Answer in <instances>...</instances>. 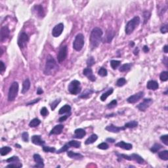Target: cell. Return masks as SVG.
Masks as SVG:
<instances>
[{
  "instance_id": "6da1fadb",
  "label": "cell",
  "mask_w": 168,
  "mask_h": 168,
  "mask_svg": "<svg viewBox=\"0 0 168 168\" xmlns=\"http://www.w3.org/2000/svg\"><path fill=\"white\" fill-rule=\"evenodd\" d=\"M103 34V30L100 28L96 27L93 29L90 36V43L92 49H95L99 45Z\"/></svg>"
},
{
  "instance_id": "7a4b0ae2",
  "label": "cell",
  "mask_w": 168,
  "mask_h": 168,
  "mask_svg": "<svg viewBox=\"0 0 168 168\" xmlns=\"http://www.w3.org/2000/svg\"><path fill=\"white\" fill-rule=\"evenodd\" d=\"M59 70V66L55 59L51 55H48L45 67L44 74L47 76L55 74Z\"/></svg>"
},
{
  "instance_id": "3957f363",
  "label": "cell",
  "mask_w": 168,
  "mask_h": 168,
  "mask_svg": "<svg viewBox=\"0 0 168 168\" xmlns=\"http://www.w3.org/2000/svg\"><path fill=\"white\" fill-rule=\"evenodd\" d=\"M140 22H141V20H140L139 16H135L133 19L130 20L125 26V33L127 35H130L135 30V29L138 26L139 24H140Z\"/></svg>"
},
{
  "instance_id": "277c9868",
  "label": "cell",
  "mask_w": 168,
  "mask_h": 168,
  "mask_svg": "<svg viewBox=\"0 0 168 168\" xmlns=\"http://www.w3.org/2000/svg\"><path fill=\"white\" fill-rule=\"evenodd\" d=\"M19 83L14 81L11 84L9 87L8 93V100L9 101H13L16 98L19 92Z\"/></svg>"
},
{
  "instance_id": "5b68a950",
  "label": "cell",
  "mask_w": 168,
  "mask_h": 168,
  "mask_svg": "<svg viewBox=\"0 0 168 168\" xmlns=\"http://www.w3.org/2000/svg\"><path fill=\"white\" fill-rule=\"evenodd\" d=\"M81 83L78 80H73L68 86V91L72 95H78L81 92Z\"/></svg>"
},
{
  "instance_id": "8992f818",
  "label": "cell",
  "mask_w": 168,
  "mask_h": 168,
  "mask_svg": "<svg viewBox=\"0 0 168 168\" xmlns=\"http://www.w3.org/2000/svg\"><path fill=\"white\" fill-rule=\"evenodd\" d=\"M84 45V36L82 33H78L73 42V48L77 51H81Z\"/></svg>"
},
{
  "instance_id": "52a82bcc",
  "label": "cell",
  "mask_w": 168,
  "mask_h": 168,
  "mask_svg": "<svg viewBox=\"0 0 168 168\" xmlns=\"http://www.w3.org/2000/svg\"><path fill=\"white\" fill-rule=\"evenodd\" d=\"M29 41V37L24 32H22L20 34L18 39V45L20 47L21 49H23V48L26 47V45H27L28 41Z\"/></svg>"
},
{
  "instance_id": "ba28073f",
  "label": "cell",
  "mask_w": 168,
  "mask_h": 168,
  "mask_svg": "<svg viewBox=\"0 0 168 168\" xmlns=\"http://www.w3.org/2000/svg\"><path fill=\"white\" fill-rule=\"evenodd\" d=\"M152 103H153V100L152 98H144L142 103L137 106V108H138L140 111L144 112L146 111V110L148 108H149Z\"/></svg>"
},
{
  "instance_id": "9c48e42d",
  "label": "cell",
  "mask_w": 168,
  "mask_h": 168,
  "mask_svg": "<svg viewBox=\"0 0 168 168\" xmlns=\"http://www.w3.org/2000/svg\"><path fill=\"white\" fill-rule=\"evenodd\" d=\"M67 54H68V47L66 45L61 47L57 55V59L59 63H61L65 60L67 57Z\"/></svg>"
},
{
  "instance_id": "30bf717a",
  "label": "cell",
  "mask_w": 168,
  "mask_h": 168,
  "mask_svg": "<svg viewBox=\"0 0 168 168\" xmlns=\"http://www.w3.org/2000/svg\"><path fill=\"white\" fill-rule=\"evenodd\" d=\"M143 96H144V92H143V91H140V92L134 94V95L130 96L129 98H127V101L129 103L133 104V103L138 102L141 98H143Z\"/></svg>"
},
{
  "instance_id": "8fae6325",
  "label": "cell",
  "mask_w": 168,
  "mask_h": 168,
  "mask_svg": "<svg viewBox=\"0 0 168 168\" xmlns=\"http://www.w3.org/2000/svg\"><path fill=\"white\" fill-rule=\"evenodd\" d=\"M64 30V24L62 23L57 24L52 30V35L55 38H58L62 34Z\"/></svg>"
},
{
  "instance_id": "7c38bea8",
  "label": "cell",
  "mask_w": 168,
  "mask_h": 168,
  "mask_svg": "<svg viewBox=\"0 0 168 168\" xmlns=\"http://www.w3.org/2000/svg\"><path fill=\"white\" fill-rule=\"evenodd\" d=\"M33 13L36 14V16L38 18H43L45 16V12L43 10V7L41 6V5H36L35 6L33 7Z\"/></svg>"
},
{
  "instance_id": "4fadbf2b",
  "label": "cell",
  "mask_w": 168,
  "mask_h": 168,
  "mask_svg": "<svg viewBox=\"0 0 168 168\" xmlns=\"http://www.w3.org/2000/svg\"><path fill=\"white\" fill-rule=\"evenodd\" d=\"M9 29L7 26H3L1 29V32H0V41L1 42L3 43V41H5V40L8 38L9 36Z\"/></svg>"
},
{
  "instance_id": "5bb4252c",
  "label": "cell",
  "mask_w": 168,
  "mask_h": 168,
  "mask_svg": "<svg viewBox=\"0 0 168 168\" xmlns=\"http://www.w3.org/2000/svg\"><path fill=\"white\" fill-rule=\"evenodd\" d=\"M83 74L84 76H86L88 79L91 81H95L96 80V77L95 76V75L93 74V70L92 69L89 67H87V68H85L83 71Z\"/></svg>"
},
{
  "instance_id": "9a60e30c",
  "label": "cell",
  "mask_w": 168,
  "mask_h": 168,
  "mask_svg": "<svg viewBox=\"0 0 168 168\" xmlns=\"http://www.w3.org/2000/svg\"><path fill=\"white\" fill-rule=\"evenodd\" d=\"M33 160L36 163L34 167H43L45 166L44 162H43V158L41 157V156L38 154H35L33 156Z\"/></svg>"
},
{
  "instance_id": "2e32d148",
  "label": "cell",
  "mask_w": 168,
  "mask_h": 168,
  "mask_svg": "<svg viewBox=\"0 0 168 168\" xmlns=\"http://www.w3.org/2000/svg\"><path fill=\"white\" fill-rule=\"evenodd\" d=\"M106 131H108L109 132H112V133H119L120 131L122 130H125V127H117L116 125H113V124H110V125H108L107 127L105 128Z\"/></svg>"
},
{
  "instance_id": "e0dca14e",
  "label": "cell",
  "mask_w": 168,
  "mask_h": 168,
  "mask_svg": "<svg viewBox=\"0 0 168 168\" xmlns=\"http://www.w3.org/2000/svg\"><path fill=\"white\" fill-rule=\"evenodd\" d=\"M115 146L121 148L122 149L126 150H129L132 149V148H133V145L131 144L125 143L124 141H120L119 143H116Z\"/></svg>"
},
{
  "instance_id": "ac0fdd59",
  "label": "cell",
  "mask_w": 168,
  "mask_h": 168,
  "mask_svg": "<svg viewBox=\"0 0 168 168\" xmlns=\"http://www.w3.org/2000/svg\"><path fill=\"white\" fill-rule=\"evenodd\" d=\"M31 141H32V143L36 145H40V146H42L45 143L43 140L41 139V136L40 135H33L31 138Z\"/></svg>"
},
{
  "instance_id": "d6986e66",
  "label": "cell",
  "mask_w": 168,
  "mask_h": 168,
  "mask_svg": "<svg viewBox=\"0 0 168 168\" xmlns=\"http://www.w3.org/2000/svg\"><path fill=\"white\" fill-rule=\"evenodd\" d=\"M86 135V131L81 128H79L74 131V135L73 137L76 139H81L83 138L84 136Z\"/></svg>"
},
{
  "instance_id": "ffe728a7",
  "label": "cell",
  "mask_w": 168,
  "mask_h": 168,
  "mask_svg": "<svg viewBox=\"0 0 168 168\" xmlns=\"http://www.w3.org/2000/svg\"><path fill=\"white\" fill-rule=\"evenodd\" d=\"M63 129V125H61V124H60V125H57L51 129V132H50L49 134H50V135H59V134L62 133V131Z\"/></svg>"
},
{
  "instance_id": "44dd1931",
  "label": "cell",
  "mask_w": 168,
  "mask_h": 168,
  "mask_svg": "<svg viewBox=\"0 0 168 168\" xmlns=\"http://www.w3.org/2000/svg\"><path fill=\"white\" fill-rule=\"evenodd\" d=\"M146 87H147L148 89L155 91L159 88L158 83L157 81H154V80H150V81H148L147 82Z\"/></svg>"
},
{
  "instance_id": "7402d4cb",
  "label": "cell",
  "mask_w": 168,
  "mask_h": 168,
  "mask_svg": "<svg viewBox=\"0 0 168 168\" xmlns=\"http://www.w3.org/2000/svg\"><path fill=\"white\" fill-rule=\"evenodd\" d=\"M67 156L68 157L74 160H81L83 158V156L79 153L72 152V151H68L67 152Z\"/></svg>"
},
{
  "instance_id": "603a6c76",
  "label": "cell",
  "mask_w": 168,
  "mask_h": 168,
  "mask_svg": "<svg viewBox=\"0 0 168 168\" xmlns=\"http://www.w3.org/2000/svg\"><path fill=\"white\" fill-rule=\"evenodd\" d=\"M129 156L131 158V160H133V161H135V162L139 163V164H143V163L145 162L144 159L141 157V156L138 155V154H132L131 155H129Z\"/></svg>"
},
{
  "instance_id": "cb8c5ba5",
  "label": "cell",
  "mask_w": 168,
  "mask_h": 168,
  "mask_svg": "<svg viewBox=\"0 0 168 168\" xmlns=\"http://www.w3.org/2000/svg\"><path fill=\"white\" fill-rule=\"evenodd\" d=\"M30 87V81L29 79H26L22 83V93L24 94L27 92Z\"/></svg>"
},
{
  "instance_id": "d4e9b609",
  "label": "cell",
  "mask_w": 168,
  "mask_h": 168,
  "mask_svg": "<svg viewBox=\"0 0 168 168\" xmlns=\"http://www.w3.org/2000/svg\"><path fill=\"white\" fill-rule=\"evenodd\" d=\"M114 35H115V33H114V31L112 29H110L109 30H108V31H107V33H106V42H107V43H110L113 38H114Z\"/></svg>"
},
{
  "instance_id": "484cf974",
  "label": "cell",
  "mask_w": 168,
  "mask_h": 168,
  "mask_svg": "<svg viewBox=\"0 0 168 168\" xmlns=\"http://www.w3.org/2000/svg\"><path fill=\"white\" fill-rule=\"evenodd\" d=\"M94 93V91L91 89H87L85 91L81 93V95L79 96V98H87L90 97L91 95H92Z\"/></svg>"
},
{
  "instance_id": "4316f807",
  "label": "cell",
  "mask_w": 168,
  "mask_h": 168,
  "mask_svg": "<svg viewBox=\"0 0 168 168\" xmlns=\"http://www.w3.org/2000/svg\"><path fill=\"white\" fill-rule=\"evenodd\" d=\"M97 139H98V136H97V135H96V134H93V135H91L89 137H88V138L86 139V142H85V144H86V145L93 144V143H95V141H97Z\"/></svg>"
},
{
  "instance_id": "83f0119b",
  "label": "cell",
  "mask_w": 168,
  "mask_h": 168,
  "mask_svg": "<svg viewBox=\"0 0 168 168\" xmlns=\"http://www.w3.org/2000/svg\"><path fill=\"white\" fill-rule=\"evenodd\" d=\"M113 91H114V89H113V88H110V89H108L106 92L104 93H103V95L100 96V100H101L102 101H105L106 98H108L110 95L112 94Z\"/></svg>"
},
{
  "instance_id": "f1b7e54d",
  "label": "cell",
  "mask_w": 168,
  "mask_h": 168,
  "mask_svg": "<svg viewBox=\"0 0 168 168\" xmlns=\"http://www.w3.org/2000/svg\"><path fill=\"white\" fill-rule=\"evenodd\" d=\"M70 110H71V106L68 105H66L63 106L62 108L59 110V114H66V113H70Z\"/></svg>"
},
{
  "instance_id": "f546056e",
  "label": "cell",
  "mask_w": 168,
  "mask_h": 168,
  "mask_svg": "<svg viewBox=\"0 0 168 168\" xmlns=\"http://www.w3.org/2000/svg\"><path fill=\"white\" fill-rule=\"evenodd\" d=\"M132 67V64L131 63H127L124 64L120 68V71L121 72H127L129 70H130V69Z\"/></svg>"
},
{
  "instance_id": "4dcf8cb0",
  "label": "cell",
  "mask_w": 168,
  "mask_h": 168,
  "mask_svg": "<svg viewBox=\"0 0 168 168\" xmlns=\"http://www.w3.org/2000/svg\"><path fill=\"white\" fill-rule=\"evenodd\" d=\"M138 125V122L137 121H131L129 122H127L125 124L124 127L126 128H135V127H137Z\"/></svg>"
},
{
  "instance_id": "1f68e13d",
  "label": "cell",
  "mask_w": 168,
  "mask_h": 168,
  "mask_svg": "<svg viewBox=\"0 0 168 168\" xmlns=\"http://www.w3.org/2000/svg\"><path fill=\"white\" fill-rule=\"evenodd\" d=\"M41 124V121L38 118H34V119L32 120L29 123V126L30 127H36L37 126L40 125Z\"/></svg>"
},
{
  "instance_id": "d6a6232c",
  "label": "cell",
  "mask_w": 168,
  "mask_h": 168,
  "mask_svg": "<svg viewBox=\"0 0 168 168\" xmlns=\"http://www.w3.org/2000/svg\"><path fill=\"white\" fill-rule=\"evenodd\" d=\"M158 156L160 159L167 161V160H168V151L163 150L162 151V152H160L158 153Z\"/></svg>"
},
{
  "instance_id": "836d02e7",
  "label": "cell",
  "mask_w": 168,
  "mask_h": 168,
  "mask_svg": "<svg viewBox=\"0 0 168 168\" xmlns=\"http://www.w3.org/2000/svg\"><path fill=\"white\" fill-rule=\"evenodd\" d=\"M12 150L11 147H9V146H4V147H2L1 148V150H0V154L2 156H5L7 154H8Z\"/></svg>"
},
{
  "instance_id": "e575fe53",
  "label": "cell",
  "mask_w": 168,
  "mask_h": 168,
  "mask_svg": "<svg viewBox=\"0 0 168 168\" xmlns=\"http://www.w3.org/2000/svg\"><path fill=\"white\" fill-rule=\"evenodd\" d=\"M162 148V146L161 144H159V143H156V144H154V145L151 147L150 150L152 152H153V153H156V152H157L158 151L160 150Z\"/></svg>"
},
{
  "instance_id": "d590c367",
  "label": "cell",
  "mask_w": 168,
  "mask_h": 168,
  "mask_svg": "<svg viewBox=\"0 0 168 168\" xmlns=\"http://www.w3.org/2000/svg\"><path fill=\"white\" fill-rule=\"evenodd\" d=\"M68 145L71 147H74L76 148H79L81 146V143L79 142V141H70V142H68Z\"/></svg>"
},
{
  "instance_id": "8d00e7d4",
  "label": "cell",
  "mask_w": 168,
  "mask_h": 168,
  "mask_svg": "<svg viewBox=\"0 0 168 168\" xmlns=\"http://www.w3.org/2000/svg\"><path fill=\"white\" fill-rule=\"evenodd\" d=\"M160 79L162 81H166L168 79V72L167 71L162 72L160 75Z\"/></svg>"
},
{
  "instance_id": "74e56055",
  "label": "cell",
  "mask_w": 168,
  "mask_h": 168,
  "mask_svg": "<svg viewBox=\"0 0 168 168\" xmlns=\"http://www.w3.org/2000/svg\"><path fill=\"white\" fill-rule=\"evenodd\" d=\"M121 62L120 60H112L110 61V65H111L112 68L113 70H116L117 67L119 66Z\"/></svg>"
},
{
  "instance_id": "f35d334b",
  "label": "cell",
  "mask_w": 168,
  "mask_h": 168,
  "mask_svg": "<svg viewBox=\"0 0 168 168\" xmlns=\"http://www.w3.org/2000/svg\"><path fill=\"white\" fill-rule=\"evenodd\" d=\"M98 74L100 76H101V77H105L108 74V72H107V70H106V68L102 67L98 70Z\"/></svg>"
},
{
  "instance_id": "ab89813d",
  "label": "cell",
  "mask_w": 168,
  "mask_h": 168,
  "mask_svg": "<svg viewBox=\"0 0 168 168\" xmlns=\"http://www.w3.org/2000/svg\"><path fill=\"white\" fill-rule=\"evenodd\" d=\"M126 79L124 78H121L120 79H117V81H116V86L117 87H122L124 86L125 83H126Z\"/></svg>"
},
{
  "instance_id": "60d3db41",
  "label": "cell",
  "mask_w": 168,
  "mask_h": 168,
  "mask_svg": "<svg viewBox=\"0 0 168 168\" xmlns=\"http://www.w3.org/2000/svg\"><path fill=\"white\" fill-rule=\"evenodd\" d=\"M6 162L8 163H15V162H20V159L18 156H12V157L9 158L7 160H6Z\"/></svg>"
},
{
  "instance_id": "b9f144b4",
  "label": "cell",
  "mask_w": 168,
  "mask_h": 168,
  "mask_svg": "<svg viewBox=\"0 0 168 168\" xmlns=\"http://www.w3.org/2000/svg\"><path fill=\"white\" fill-rule=\"evenodd\" d=\"M95 64V60L93 57H90L89 59L87 60V66L91 68Z\"/></svg>"
},
{
  "instance_id": "7bdbcfd3",
  "label": "cell",
  "mask_w": 168,
  "mask_h": 168,
  "mask_svg": "<svg viewBox=\"0 0 168 168\" xmlns=\"http://www.w3.org/2000/svg\"><path fill=\"white\" fill-rule=\"evenodd\" d=\"M43 150L45 152H55L56 149L55 147H50V146H43L42 147Z\"/></svg>"
},
{
  "instance_id": "ee69618b",
  "label": "cell",
  "mask_w": 168,
  "mask_h": 168,
  "mask_svg": "<svg viewBox=\"0 0 168 168\" xmlns=\"http://www.w3.org/2000/svg\"><path fill=\"white\" fill-rule=\"evenodd\" d=\"M150 15H151V14L149 11H145L143 12V17H144V24H145V23H146V22L148 21V20L150 19Z\"/></svg>"
},
{
  "instance_id": "f6af8a7d",
  "label": "cell",
  "mask_w": 168,
  "mask_h": 168,
  "mask_svg": "<svg viewBox=\"0 0 168 168\" xmlns=\"http://www.w3.org/2000/svg\"><path fill=\"white\" fill-rule=\"evenodd\" d=\"M69 148H70V146H69L68 143H67V144H64V146H62L60 149H59V150H57V154H60V153H62V152H66V151L68 150Z\"/></svg>"
},
{
  "instance_id": "bcb514c9",
  "label": "cell",
  "mask_w": 168,
  "mask_h": 168,
  "mask_svg": "<svg viewBox=\"0 0 168 168\" xmlns=\"http://www.w3.org/2000/svg\"><path fill=\"white\" fill-rule=\"evenodd\" d=\"M60 98H59V99H56V100H55L54 101L51 103V110H52L53 111V110H55V109L57 108V105H59V103H60Z\"/></svg>"
},
{
  "instance_id": "7dc6e473",
  "label": "cell",
  "mask_w": 168,
  "mask_h": 168,
  "mask_svg": "<svg viewBox=\"0 0 168 168\" xmlns=\"http://www.w3.org/2000/svg\"><path fill=\"white\" fill-rule=\"evenodd\" d=\"M22 166V163L19 162H15V163H12L11 164H9L8 165H7V167H21Z\"/></svg>"
},
{
  "instance_id": "c3c4849f",
  "label": "cell",
  "mask_w": 168,
  "mask_h": 168,
  "mask_svg": "<svg viewBox=\"0 0 168 168\" xmlns=\"http://www.w3.org/2000/svg\"><path fill=\"white\" fill-rule=\"evenodd\" d=\"M117 104V100L116 99H114V100H112L110 103H108V105H107V108H113L114 107H116V105Z\"/></svg>"
},
{
  "instance_id": "681fc988",
  "label": "cell",
  "mask_w": 168,
  "mask_h": 168,
  "mask_svg": "<svg viewBox=\"0 0 168 168\" xmlns=\"http://www.w3.org/2000/svg\"><path fill=\"white\" fill-rule=\"evenodd\" d=\"M97 147H98V148H99V149L106 150L108 149L109 146H108V144L106 143H100V144H98V146H97Z\"/></svg>"
},
{
  "instance_id": "f907efd6",
  "label": "cell",
  "mask_w": 168,
  "mask_h": 168,
  "mask_svg": "<svg viewBox=\"0 0 168 168\" xmlns=\"http://www.w3.org/2000/svg\"><path fill=\"white\" fill-rule=\"evenodd\" d=\"M160 140L163 142L164 144L167 146L168 145V135H164L160 137Z\"/></svg>"
},
{
  "instance_id": "816d5d0a",
  "label": "cell",
  "mask_w": 168,
  "mask_h": 168,
  "mask_svg": "<svg viewBox=\"0 0 168 168\" xmlns=\"http://www.w3.org/2000/svg\"><path fill=\"white\" fill-rule=\"evenodd\" d=\"M22 139L24 142H28L29 141V135L27 132H24L22 134Z\"/></svg>"
},
{
  "instance_id": "f5cc1de1",
  "label": "cell",
  "mask_w": 168,
  "mask_h": 168,
  "mask_svg": "<svg viewBox=\"0 0 168 168\" xmlns=\"http://www.w3.org/2000/svg\"><path fill=\"white\" fill-rule=\"evenodd\" d=\"M40 114H41V116H46L49 114V112H48V110L47 109L46 107H43L41 108V111H40Z\"/></svg>"
},
{
  "instance_id": "db71d44e",
  "label": "cell",
  "mask_w": 168,
  "mask_h": 168,
  "mask_svg": "<svg viewBox=\"0 0 168 168\" xmlns=\"http://www.w3.org/2000/svg\"><path fill=\"white\" fill-rule=\"evenodd\" d=\"M168 31V28H167V24H164L160 28V32H162V33H167Z\"/></svg>"
},
{
  "instance_id": "11a10c76",
  "label": "cell",
  "mask_w": 168,
  "mask_h": 168,
  "mask_svg": "<svg viewBox=\"0 0 168 168\" xmlns=\"http://www.w3.org/2000/svg\"><path fill=\"white\" fill-rule=\"evenodd\" d=\"M5 70V66L3 63V61H1L0 62V73L3 74V72Z\"/></svg>"
},
{
  "instance_id": "9f6ffc18",
  "label": "cell",
  "mask_w": 168,
  "mask_h": 168,
  "mask_svg": "<svg viewBox=\"0 0 168 168\" xmlns=\"http://www.w3.org/2000/svg\"><path fill=\"white\" fill-rule=\"evenodd\" d=\"M40 99H41L40 98H37V99H34V100H32V101H30V102H29V103H26V105H27V106H29V105H33V104H35V103H38V101H40Z\"/></svg>"
},
{
  "instance_id": "6f0895ef",
  "label": "cell",
  "mask_w": 168,
  "mask_h": 168,
  "mask_svg": "<svg viewBox=\"0 0 168 168\" xmlns=\"http://www.w3.org/2000/svg\"><path fill=\"white\" fill-rule=\"evenodd\" d=\"M69 116H70L69 115H65V116H62V117H60L59 119V122H64V121H66L67 119H68V117H69Z\"/></svg>"
},
{
  "instance_id": "680465c9",
  "label": "cell",
  "mask_w": 168,
  "mask_h": 168,
  "mask_svg": "<svg viewBox=\"0 0 168 168\" xmlns=\"http://www.w3.org/2000/svg\"><path fill=\"white\" fill-rule=\"evenodd\" d=\"M43 93V90H42V89H41L40 87H39L38 89V90H37V94H38V95H41Z\"/></svg>"
},
{
  "instance_id": "91938a15",
  "label": "cell",
  "mask_w": 168,
  "mask_h": 168,
  "mask_svg": "<svg viewBox=\"0 0 168 168\" xmlns=\"http://www.w3.org/2000/svg\"><path fill=\"white\" fill-rule=\"evenodd\" d=\"M143 51L144 53H148L149 51V48L148 47V46H146V45H144V47H143Z\"/></svg>"
},
{
  "instance_id": "94428289",
  "label": "cell",
  "mask_w": 168,
  "mask_h": 168,
  "mask_svg": "<svg viewBox=\"0 0 168 168\" xmlns=\"http://www.w3.org/2000/svg\"><path fill=\"white\" fill-rule=\"evenodd\" d=\"M106 142H109V143H113L115 142V140L113 139H112V138L106 139Z\"/></svg>"
},
{
  "instance_id": "6125c7cd",
  "label": "cell",
  "mask_w": 168,
  "mask_h": 168,
  "mask_svg": "<svg viewBox=\"0 0 168 168\" xmlns=\"http://www.w3.org/2000/svg\"><path fill=\"white\" fill-rule=\"evenodd\" d=\"M139 49L138 47L135 48V51H133V53H134V55H137L139 54Z\"/></svg>"
},
{
  "instance_id": "be15d7a7",
  "label": "cell",
  "mask_w": 168,
  "mask_h": 168,
  "mask_svg": "<svg viewBox=\"0 0 168 168\" xmlns=\"http://www.w3.org/2000/svg\"><path fill=\"white\" fill-rule=\"evenodd\" d=\"M167 45H165V46H164V47H163V51H164V53H167Z\"/></svg>"
},
{
  "instance_id": "e7e4bbea",
  "label": "cell",
  "mask_w": 168,
  "mask_h": 168,
  "mask_svg": "<svg viewBox=\"0 0 168 168\" xmlns=\"http://www.w3.org/2000/svg\"><path fill=\"white\" fill-rule=\"evenodd\" d=\"M134 45H135V43H134V42L133 41H130V45L131 47H133L134 46Z\"/></svg>"
},
{
  "instance_id": "03108f58",
  "label": "cell",
  "mask_w": 168,
  "mask_h": 168,
  "mask_svg": "<svg viewBox=\"0 0 168 168\" xmlns=\"http://www.w3.org/2000/svg\"><path fill=\"white\" fill-rule=\"evenodd\" d=\"M15 146H17V148H21L22 147V146H21V145H19V144H15Z\"/></svg>"
}]
</instances>
